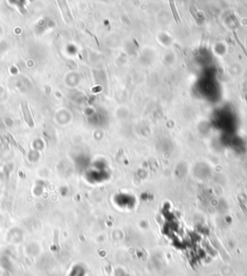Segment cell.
I'll list each match as a JSON object with an SVG mask.
<instances>
[{
  "label": "cell",
  "mask_w": 247,
  "mask_h": 276,
  "mask_svg": "<svg viewBox=\"0 0 247 276\" xmlns=\"http://www.w3.org/2000/svg\"><path fill=\"white\" fill-rule=\"evenodd\" d=\"M170 7H171V11H172L173 17H174L176 22L179 23L180 22V16L178 14V10H177V7H176L175 1H170Z\"/></svg>",
  "instance_id": "cell-1"
},
{
  "label": "cell",
  "mask_w": 247,
  "mask_h": 276,
  "mask_svg": "<svg viewBox=\"0 0 247 276\" xmlns=\"http://www.w3.org/2000/svg\"><path fill=\"white\" fill-rule=\"evenodd\" d=\"M234 35H235V38H236V42L238 44V45L241 47V48L243 50V52H244V54H245V56L247 57V49H246V47H244V45L242 44L241 42V41L239 40V38H238V34H236V31H234Z\"/></svg>",
  "instance_id": "cell-2"
}]
</instances>
